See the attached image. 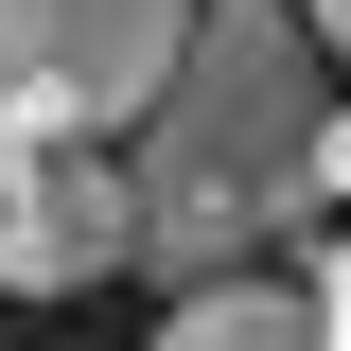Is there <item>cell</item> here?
Returning <instances> with one entry per match:
<instances>
[{
  "label": "cell",
  "mask_w": 351,
  "mask_h": 351,
  "mask_svg": "<svg viewBox=\"0 0 351 351\" xmlns=\"http://www.w3.org/2000/svg\"><path fill=\"white\" fill-rule=\"evenodd\" d=\"M299 18H316V36H334V71H351V0H299Z\"/></svg>",
  "instance_id": "7"
},
{
  "label": "cell",
  "mask_w": 351,
  "mask_h": 351,
  "mask_svg": "<svg viewBox=\"0 0 351 351\" xmlns=\"http://www.w3.org/2000/svg\"><path fill=\"white\" fill-rule=\"evenodd\" d=\"M316 123H334V36L281 18V0H193L158 106L123 123L141 176V281H211V263H263L316 211Z\"/></svg>",
  "instance_id": "1"
},
{
  "label": "cell",
  "mask_w": 351,
  "mask_h": 351,
  "mask_svg": "<svg viewBox=\"0 0 351 351\" xmlns=\"http://www.w3.org/2000/svg\"><path fill=\"white\" fill-rule=\"evenodd\" d=\"M316 211H351V106L316 123Z\"/></svg>",
  "instance_id": "5"
},
{
  "label": "cell",
  "mask_w": 351,
  "mask_h": 351,
  "mask_svg": "<svg viewBox=\"0 0 351 351\" xmlns=\"http://www.w3.org/2000/svg\"><path fill=\"white\" fill-rule=\"evenodd\" d=\"M316 299H334V351H351V211H334V263H316Z\"/></svg>",
  "instance_id": "6"
},
{
  "label": "cell",
  "mask_w": 351,
  "mask_h": 351,
  "mask_svg": "<svg viewBox=\"0 0 351 351\" xmlns=\"http://www.w3.org/2000/svg\"><path fill=\"white\" fill-rule=\"evenodd\" d=\"M141 263V176L123 141H36L0 176V299H88Z\"/></svg>",
  "instance_id": "3"
},
{
  "label": "cell",
  "mask_w": 351,
  "mask_h": 351,
  "mask_svg": "<svg viewBox=\"0 0 351 351\" xmlns=\"http://www.w3.org/2000/svg\"><path fill=\"white\" fill-rule=\"evenodd\" d=\"M158 351H334V299L281 281V263H211V281H176Z\"/></svg>",
  "instance_id": "4"
},
{
  "label": "cell",
  "mask_w": 351,
  "mask_h": 351,
  "mask_svg": "<svg viewBox=\"0 0 351 351\" xmlns=\"http://www.w3.org/2000/svg\"><path fill=\"white\" fill-rule=\"evenodd\" d=\"M193 0H0V123L18 141H123L158 106Z\"/></svg>",
  "instance_id": "2"
}]
</instances>
